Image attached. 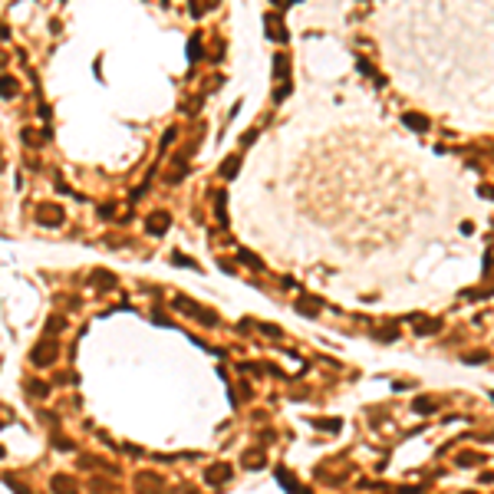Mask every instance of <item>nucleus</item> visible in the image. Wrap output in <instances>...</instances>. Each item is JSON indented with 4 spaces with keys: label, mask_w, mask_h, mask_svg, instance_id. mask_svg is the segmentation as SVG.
<instances>
[{
    "label": "nucleus",
    "mask_w": 494,
    "mask_h": 494,
    "mask_svg": "<svg viewBox=\"0 0 494 494\" xmlns=\"http://www.w3.org/2000/svg\"><path fill=\"white\" fill-rule=\"evenodd\" d=\"M484 458L481 455H464V458H458V464H481Z\"/></svg>",
    "instance_id": "nucleus-15"
},
{
    "label": "nucleus",
    "mask_w": 494,
    "mask_h": 494,
    "mask_svg": "<svg viewBox=\"0 0 494 494\" xmlns=\"http://www.w3.org/2000/svg\"><path fill=\"white\" fill-rule=\"evenodd\" d=\"M33 362L37 366H43V362H53V346H37V353H33Z\"/></svg>",
    "instance_id": "nucleus-6"
},
{
    "label": "nucleus",
    "mask_w": 494,
    "mask_h": 494,
    "mask_svg": "<svg viewBox=\"0 0 494 494\" xmlns=\"http://www.w3.org/2000/svg\"><path fill=\"white\" fill-rule=\"evenodd\" d=\"M405 126L408 129H415V132H425V129H428V119H422V116H415V112H405Z\"/></svg>",
    "instance_id": "nucleus-5"
},
{
    "label": "nucleus",
    "mask_w": 494,
    "mask_h": 494,
    "mask_svg": "<svg viewBox=\"0 0 494 494\" xmlns=\"http://www.w3.org/2000/svg\"><path fill=\"white\" fill-rule=\"evenodd\" d=\"M415 412H422V415H428V412H435V399H428V395H422V399H415Z\"/></svg>",
    "instance_id": "nucleus-10"
},
{
    "label": "nucleus",
    "mask_w": 494,
    "mask_h": 494,
    "mask_svg": "<svg viewBox=\"0 0 494 494\" xmlns=\"http://www.w3.org/2000/svg\"><path fill=\"white\" fill-rule=\"evenodd\" d=\"M14 93H17V83L4 76V79H0V96H14Z\"/></svg>",
    "instance_id": "nucleus-11"
},
{
    "label": "nucleus",
    "mask_w": 494,
    "mask_h": 494,
    "mask_svg": "<svg viewBox=\"0 0 494 494\" xmlns=\"http://www.w3.org/2000/svg\"><path fill=\"white\" fill-rule=\"evenodd\" d=\"M267 33H270V40H277V43L287 40V27H280V17L277 14H267Z\"/></svg>",
    "instance_id": "nucleus-1"
},
{
    "label": "nucleus",
    "mask_w": 494,
    "mask_h": 494,
    "mask_svg": "<svg viewBox=\"0 0 494 494\" xmlns=\"http://www.w3.org/2000/svg\"><path fill=\"white\" fill-rule=\"evenodd\" d=\"M40 221H43V224H60V221H63V211L53 208V204H43V208H40Z\"/></svg>",
    "instance_id": "nucleus-3"
},
{
    "label": "nucleus",
    "mask_w": 494,
    "mask_h": 494,
    "mask_svg": "<svg viewBox=\"0 0 494 494\" xmlns=\"http://www.w3.org/2000/svg\"><path fill=\"white\" fill-rule=\"evenodd\" d=\"M260 333H264V336H270V339H277V336H280V329H277V326H270V323H260Z\"/></svg>",
    "instance_id": "nucleus-13"
},
{
    "label": "nucleus",
    "mask_w": 494,
    "mask_h": 494,
    "mask_svg": "<svg viewBox=\"0 0 494 494\" xmlns=\"http://www.w3.org/2000/svg\"><path fill=\"white\" fill-rule=\"evenodd\" d=\"M438 326H441L438 320H428V323H422V326H418V333H435Z\"/></svg>",
    "instance_id": "nucleus-14"
},
{
    "label": "nucleus",
    "mask_w": 494,
    "mask_h": 494,
    "mask_svg": "<svg viewBox=\"0 0 494 494\" xmlns=\"http://www.w3.org/2000/svg\"><path fill=\"white\" fill-rule=\"evenodd\" d=\"M53 491H56V494H76V487L70 484V478L56 474V478H53Z\"/></svg>",
    "instance_id": "nucleus-8"
},
{
    "label": "nucleus",
    "mask_w": 494,
    "mask_h": 494,
    "mask_svg": "<svg viewBox=\"0 0 494 494\" xmlns=\"http://www.w3.org/2000/svg\"><path fill=\"white\" fill-rule=\"evenodd\" d=\"M316 428H339V418H313Z\"/></svg>",
    "instance_id": "nucleus-12"
},
{
    "label": "nucleus",
    "mask_w": 494,
    "mask_h": 494,
    "mask_svg": "<svg viewBox=\"0 0 494 494\" xmlns=\"http://www.w3.org/2000/svg\"><path fill=\"white\" fill-rule=\"evenodd\" d=\"M237 162H241V158H224V165H221V175H224V178H234L237 175Z\"/></svg>",
    "instance_id": "nucleus-9"
},
{
    "label": "nucleus",
    "mask_w": 494,
    "mask_h": 494,
    "mask_svg": "<svg viewBox=\"0 0 494 494\" xmlns=\"http://www.w3.org/2000/svg\"><path fill=\"white\" fill-rule=\"evenodd\" d=\"M165 231H168V214H165V211L152 214V218H149V234H165Z\"/></svg>",
    "instance_id": "nucleus-2"
},
{
    "label": "nucleus",
    "mask_w": 494,
    "mask_h": 494,
    "mask_svg": "<svg viewBox=\"0 0 494 494\" xmlns=\"http://www.w3.org/2000/svg\"><path fill=\"white\" fill-rule=\"evenodd\" d=\"M208 484H218V481H224V478H231V464H214V468H208Z\"/></svg>",
    "instance_id": "nucleus-4"
},
{
    "label": "nucleus",
    "mask_w": 494,
    "mask_h": 494,
    "mask_svg": "<svg viewBox=\"0 0 494 494\" xmlns=\"http://www.w3.org/2000/svg\"><path fill=\"white\" fill-rule=\"evenodd\" d=\"M277 478H280V484L283 487H287V491H290V494H300V484H297V481H293V474H290V471H277Z\"/></svg>",
    "instance_id": "nucleus-7"
}]
</instances>
